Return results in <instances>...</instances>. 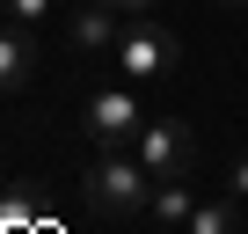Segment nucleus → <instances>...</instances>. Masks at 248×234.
I'll return each mask as SVG.
<instances>
[{
  "label": "nucleus",
  "instance_id": "obj_1",
  "mask_svg": "<svg viewBox=\"0 0 248 234\" xmlns=\"http://www.w3.org/2000/svg\"><path fill=\"white\" fill-rule=\"evenodd\" d=\"M80 205H88V212H109V219L146 212V205H154L146 161H139L132 147H95V161H88V176H80Z\"/></svg>",
  "mask_w": 248,
  "mask_h": 234
},
{
  "label": "nucleus",
  "instance_id": "obj_2",
  "mask_svg": "<svg viewBox=\"0 0 248 234\" xmlns=\"http://www.w3.org/2000/svg\"><path fill=\"white\" fill-rule=\"evenodd\" d=\"M117 73L124 81H168L175 66H183V44H175V30H161L154 15H132V30L117 37Z\"/></svg>",
  "mask_w": 248,
  "mask_h": 234
},
{
  "label": "nucleus",
  "instance_id": "obj_3",
  "mask_svg": "<svg viewBox=\"0 0 248 234\" xmlns=\"http://www.w3.org/2000/svg\"><path fill=\"white\" fill-rule=\"evenodd\" d=\"M80 132H88L95 147H139V132H146V102H139L132 88H95L88 110H80Z\"/></svg>",
  "mask_w": 248,
  "mask_h": 234
},
{
  "label": "nucleus",
  "instance_id": "obj_4",
  "mask_svg": "<svg viewBox=\"0 0 248 234\" xmlns=\"http://www.w3.org/2000/svg\"><path fill=\"white\" fill-rule=\"evenodd\" d=\"M139 161H146V176L154 183H175V176H190L197 168V132L183 125V117H146V132H139V147H132Z\"/></svg>",
  "mask_w": 248,
  "mask_h": 234
},
{
  "label": "nucleus",
  "instance_id": "obj_5",
  "mask_svg": "<svg viewBox=\"0 0 248 234\" xmlns=\"http://www.w3.org/2000/svg\"><path fill=\"white\" fill-rule=\"evenodd\" d=\"M124 30H132V15H124L117 0H88V8L73 15V44H80V51H117Z\"/></svg>",
  "mask_w": 248,
  "mask_h": 234
},
{
  "label": "nucleus",
  "instance_id": "obj_6",
  "mask_svg": "<svg viewBox=\"0 0 248 234\" xmlns=\"http://www.w3.org/2000/svg\"><path fill=\"white\" fill-rule=\"evenodd\" d=\"M37 81V37L22 22H0V95H15Z\"/></svg>",
  "mask_w": 248,
  "mask_h": 234
},
{
  "label": "nucleus",
  "instance_id": "obj_7",
  "mask_svg": "<svg viewBox=\"0 0 248 234\" xmlns=\"http://www.w3.org/2000/svg\"><path fill=\"white\" fill-rule=\"evenodd\" d=\"M161 227H190V212H197V190L175 176V183H154V205H146Z\"/></svg>",
  "mask_w": 248,
  "mask_h": 234
},
{
  "label": "nucleus",
  "instance_id": "obj_8",
  "mask_svg": "<svg viewBox=\"0 0 248 234\" xmlns=\"http://www.w3.org/2000/svg\"><path fill=\"white\" fill-rule=\"evenodd\" d=\"M183 234H241L233 198H197V212H190V227H183Z\"/></svg>",
  "mask_w": 248,
  "mask_h": 234
},
{
  "label": "nucleus",
  "instance_id": "obj_9",
  "mask_svg": "<svg viewBox=\"0 0 248 234\" xmlns=\"http://www.w3.org/2000/svg\"><path fill=\"white\" fill-rule=\"evenodd\" d=\"M0 15H8V22H22V30H37V22L51 15V0H0Z\"/></svg>",
  "mask_w": 248,
  "mask_h": 234
},
{
  "label": "nucleus",
  "instance_id": "obj_10",
  "mask_svg": "<svg viewBox=\"0 0 248 234\" xmlns=\"http://www.w3.org/2000/svg\"><path fill=\"white\" fill-rule=\"evenodd\" d=\"M226 183H233V198H248V154H241V161L226 168Z\"/></svg>",
  "mask_w": 248,
  "mask_h": 234
},
{
  "label": "nucleus",
  "instance_id": "obj_11",
  "mask_svg": "<svg viewBox=\"0 0 248 234\" xmlns=\"http://www.w3.org/2000/svg\"><path fill=\"white\" fill-rule=\"evenodd\" d=\"M117 8H124V15H146V8H161V0H117Z\"/></svg>",
  "mask_w": 248,
  "mask_h": 234
},
{
  "label": "nucleus",
  "instance_id": "obj_12",
  "mask_svg": "<svg viewBox=\"0 0 248 234\" xmlns=\"http://www.w3.org/2000/svg\"><path fill=\"white\" fill-rule=\"evenodd\" d=\"M219 8H248V0H219Z\"/></svg>",
  "mask_w": 248,
  "mask_h": 234
}]
</instances>
